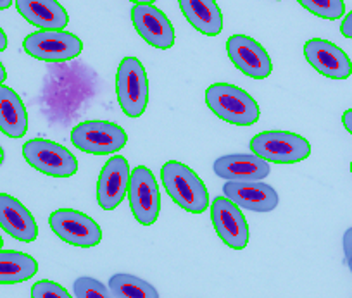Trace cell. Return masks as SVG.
Here are the masks:
<instances>
[{"label": "cell", "mask_w": 352, "mask_h": 298, "mask_svg": "<svg viewBox=\"0 0 352 298\" xmlns=\"http://www.w3.org/2000/svg\"><path fill=\"white\" fill-rule=\"evenodd\" d=\"M4 247V240H2V236H0V249Z\"/></svg>", "instance_id": "obj_34"}, {"label": "cell", "mask_w": 352, "mask_h": 298, "mask_svg": "<svg viewBox=\"0 0 352 298\" xmlns=\"http://www.w3.org/2000/svg\"><path fill=\"white\" fill-rule=\"evenodd\" d=\"M306 11L321 19L335 21L345 14L344 0H297Z\"/></svg>", "instance_id": "obj_23"}, {"label": "cell", "mask_w": 352, "mask_h": 298, "mask_svg": "<svg viewBox=\"0 0 352 298\" xmlns=\"http://www.w3.org/2000/svg\"><path fill=\"white\" fill-rule=\"evenodd\" d=\"M12 0H0V11H6V9L11 8Z\"/></svg>", "instance_id": "obj_31"}, {"label": "cell", "mask_w": 352, "mask_h": 298, "mask_svg": "<svg viewBox=\"0 0 352 298\" xmlns=\"http://www.w3.org/2000/svg\"><path fill=\"white\" fill-rule=\"evenodd\" d=\"M0 228L25 243L35 242L38 236V226L32 212L8 193H0Z\"/></svg>", "instance_id": "obj_17"}, {"label": "cell", "mask_w": 352, "mask_h": 298, "mask_svg": "<svg viewBox=\"0 0 352 298\" xmlns=\"http://www.w3.org/2000/svg\"><path fill=\"white\" fill-rule=\"evenodd\" d=\"M16 9L36 28L64 30L69 23V14L57 0H16Z\"/></svg>", "instance_id": "obj_18"}, {"label": "cell", "mask_w": 352, "mask_h": 298, "mask_svg": "<svg viewBox=\"0 0 352 298\" xmlns=\"http://www.w3.org/2000/svg\"><path fill=\"white\" fill-rule=\"evenodd\" d=\"M344 253L347 266L352 273V228H349L344 235Z\"/></svg>", "instance_id": "obj_26"}, {"label": "cell", "mask_w": 352, "mask_h": 298, "mask_svg": "<svg viewBox=\"0 0 352 298\" xmlns=\"http://www.w3.org/2000/svg\"><path fill=\"white\" fill-rule=\"evenodd\" d=\"M6 80H8V71H6L4 64L0 62V84L6 83Z\"/></svg>", "instance_id": "obj_30"}, {"label": "cell", "mask_w": 352, "mask_h": 298, "mask_svg": "<svg viewBox=\"0 0 352 298\" xmlns=\"http://www.w3.org/2000/svg\"><path fill=\"white\" fill-rule=\"evenodd\" d=\"M216 176L228 181H261L268 178L272 165L256 154H232L216 159Z\"/></svg>", "instance_id": "obj_16"}, {"label": "cell", "mask_w": 352, "mask_h": 298, "mask_svg": "<svg viewBox=\"0 0 352 298\" xmlns=\"http://www.w3.org/2000/svg\"><path fill=\"white\" fill-rule=\"evenodd\" d=\"M131 21L138 35L155 49H171L175 45V28L168 16L152 4H135L131 9Z\"/></svg>", "instance_id": "obj_12"}, {"label": "cell", "mask_w": 352, "mask_h": 298, "mask_svg": "<svg viewBox=\"0 0 352 298\" xmlns=\"http://www.w3.org/2000/svg\"><path fill=\"white\" fill-rule=\"evenodd\" d=\"M340 33L345 36V38L352 40V11L349 14H345L344 21H342L340 26Z\"/></svg>", "instance_id": "obj_27"}, {"label": "cell", "mask_w": 352, "mask_h": 298, "mask_svg": "<svg viewBox=\"0 0 352 298\" xmlns=\"http://www.w3.org/2000/svg\"><path fill=\"white\" fill-rule=\"evenodd\" d=\"M223 193L240 209L252 212H272L280 202L276 190L263 181H226Z\"/></svg>", "instance_id": "obj_15"}, {"label": "cell", "mask_w": 352, "mask_h": 298, "mask_svg": "<svg viewBox=\"0 0 352 298\" xmlns=\"http://www.w3.org/2000/svg\"><path fill=\"white\" fill-rule=\"evenodd\" d=\"M38 273V262L32 255L16 250H0V284H18Z\"/></svg>", "instance_id": "obj_21"}, {"label": "cell", "mask_w": 352, "mask_h": 298, "mask_svg": "<svg viewBox=\"0 0 352 298\" xmlns=\"http://www.w3.org/2000/svg\"><path fill=\"white\" fill-rule=\"evenodd\" d=\"M8 49V35L2 28H0V52H4Z\"/></svg>", "instance_id": "obj_29"}, {"label": "cell", "mask_w": 352, "mask_h": 298, "mask_svg": "<svg viewBox=\"0 0 352 298\" xmlns=\"http://www.w3.org/2000/svg\"><path fill=\"white\" fill-rule=\"evenodd\" d=\"M0 131L9 138H21L28 131V113L21 97L8 84H0Z\"/></svg>", "instance_id": "obj_19"}, {"label": "cell", "mask_w": 352, "mask_h": 298, "mask_svg": "<svg viewBox=\"0 0 352 298\" xmlns=\"http://www.w3.org/2000/svg\"><path fill=\"white\" fill-rule=\"evenodd\" d=\"M342 123H344L345 130L352 135V109L345 111L344 116H342Z\"/></svg>", "instance_id": "obj_28"}, {"label": "cell", "mask_w": 352, "mask_h": 298, "mask_svg": "<svg viewBox=\"0 0 352 298\" xmlns=\"http://www.w3.org/2000/svg\"><path fill=\"white\" fill-rule=\"evenodd\" d=\"M116 95L128 117H140L148 104V80L137 57H124L116 73Z\"/></svg>", "instance_id": "obj_4"}, {"label": "cell", "mask_w": 352, "mask_h": 298, "mask_svg": "<svg viewBox=\"0 0 352 298\" xmlns=\"http://www.w3.org/2000/svg\"><path fill=\"white\" fill-rule=\"evenodd\" d=\"M130 174V164L123 155H114L107 161L97 181V202L104 211H114L120 207L128 195Z\"/></svg>", "instance_id": "obj_13"}, {"label": "cell", "mask_w": 352, "mask_h": 298, "mask_svg": "<svg viewBox=\"0 0 352 298\" xmlns=\"http://www.w3.org/2000/svg\"><path fill=\"white\" fill-rule=\"evenodd\" d=\"M250 150L273 164H297L311 155V144L292 131H263L250 140Z\"/></svg>", "instance_id": "obj_3"}, {"label": "cell", "mask_w": 352, "mask_h": 298, "mask_svg": "<svg viewBox=\"0 0 352 298\" xmlns=\"http://www.w3.org/2000/svg\"><path fill=\"white\" fill-rule=\"evenodd\" d=\"M162 185L178 207L190 214H202L209 207V193L204 181L188 165L168 161L161 169Z\"/></svg>", "instance_id": "obj_1"}, {"label": "cell", "mask_w": 352, "mask_h": 298, "mask_svg": "<svg viewBox=\"0 0 352 298\" xmlns=\"http://www.w3.org/2000/svg\"><path fill=\"white\" fill-rule=\"evenodd\" d=\"M33 298H69V293L64 290L60 284L54 283V281L42 279L38 283L33 284L32 288Z\"/></svg>", "instance_id": "obj_25"}, {"label": "cell", "mask_w": 352, "mask_h": 298, "mask_svg": "<svg viewBox=\"0 0 352 298\" xmlns=\"http://www.w3.org/2000/svg\"><path fill=\"white\" fill-rule=\"evenodd\" d=\"M351 172H352V162H351Z\"/></svg>", "instance_id": "obj_35"}, {"label": "cell", "mask_w": 352, "mask_h": 298, "mask_svg": "<svg viewBox=\"0 0 352 298\" xmlns=\"http://www.w3.org/2000/svg\"><path fill=\"white\" fill-rule=\"evenodd\" d=\"M206 104L214 116L235 126H252L261 116L256 100L245 90L230 83H214L208 87Z\"/></svg>", "instance_id": "obj_2"}, {"label": "cell", "mask_w": 352, "mask_h": 298, "mask_svg": "<svg viewBox=\"0 0 352 298\" xmlns=\"http://www.w3.org/2000/svg\"><path fill=\"white\" fill-rule=\"evenodd\" d=\"M211 221L216 233L226 247L243 250L249 245V226L235 202L218 196L211 205Z\"/></svg>", "instance_id": "obj_10"}, {"label": "cell", "mask_w": 352, "mask_h": 298, "mask_svg": "<svg viewBox=\"0 0 352 298\" xmlns=\"http://www.w3.org/2000/svg\"><path fill=\"white\" fill-rule=\"evenodd\" d=\"M23 47L33 59L45 62H66L80 56L83 42L76 35L64 30H38L26 36Z\"/></svg>", "instance_id": "obj_6"}, {"label": "cell", "mask_w": 352, "mask_h": 298, "mask_svg": "<svg viewBox=\"0 0 352 298\" xmlns=\"http://www.w3.org/2000/svg\"><path fill=\"white\" fill-rule=\"evenodd\" d=\"M306 60L330 80H347L352 74V62L347 54L335 43L323 38H311L304 45Z\"/></svg>", "instance_id": "obj_14"}, {"label": "cell", "mask_w": 352, "mask_h": 298, "mask_svg": "<svg viewBox=\"0 0 352 298\" xmlns=\"http://www.w3.org/2000/svg\"><path fill=\"white\" fill-rule=\"evenodd\" d=\"M71 141L81 152L107 155L120 152L126 145L128 135L123 128L109 121H85L73 128Z\"/></svg>", "instance_id": "obj_7"}, {"label": "cell", "mask_w": 352, "mask_h": 298, "mask_svg": "<svg viewBox=\"0 0 352 298\" xmlns=\"http://www.w3.org/2000/svg\"><path fill=\"white\" fill-rule=\"evenodd\" d=\"M109 291L113 297L124 298H157L159 293L151 283L131 274H114L109 279Z\"/></svg>", "instance_id": "obj_22"}, {"label": "cell", "mask_w": 352, "mask_h": 298, "mask_svg": "<svg viewBox=\"0 0 352 298\" xmlns=\"http://www.w3.org/2000/svg\"><path fill=\"white\" fill-rule=\"evenodd\" d=\"M2 162H4V150L0 147V165H2Z\"/></svg>", "instance_id": "obj_33"}, {"label": "cell", "mask_w": 352, "mask_h": 298, "mask_svg": "<svg viewBox=\"0 0 352 298\" xmlns=\"http://www.w3.org/2000/svg\"><path fill=\"white\" fill-rule=\"evenodd\" d=\"M52 231L67 245L92 249L102 242V229L90 216L74 209H57L50 214Z\"/></svg>", "instance_id": "obj_8"}, {"label": "cell", "mask_w": 352, "mask_h": 298, "mask_svg": "<svg viewBox=\"0 0 352 298\" xmlns=\"http://www.w3.org/2000/svg\"><path fill=\"white\" fill-rule=\"evenodd\" d=\"M73 295L76 298H107L111 295V291L99 279L83 276L74 281Z\"/></svg>", "instance_id": "obj_24"}, {"label": "cell", "mask_w": 352, "mask_h": 298, "mask_svg": "<svg viewBox=\"0 0 352 298\" xmlns=\"http://www.w3.org/2000/svg\"><path fill=\"white\" fill-rule=\"evenodd\" d=\"M128 198L135 219L144 226H152L161 212V193L154 174L145 165L131 171L128 185Z\"/></svg>", "instance_id": "obj_9"}, {"label": "cell", "mask_w": 352, "mask_h": 298, "mask_svg": "<svg viewBox=\"0 0 352 298\" xmlns=\"http://www.w3.org/2000/svg\"><path fill=\"white\" fill-rule=\"evenodd\" d=\"M23 157L38 172L52 178H71L78 172V161L66 147L45 138H33L23 145Z\"/></svg>", "instance_id": "obj_5"}, {"label": "cell", "mask_w": 352, "mask_h": 298, "mask_svg": "<svg viewBox=\"0 0 352 298\" xmlns=\"http://www.w3.org/2000/svg\"><path fill=\"white\" fill-rule=\"evenodd\" d=\"M226 52L236 69L252 80H266L272 74V57L250 36L232 35L226 42Z\"/></svg>", "instance_id": "obj_11"}, {"label": "cell", "mask_w": 352, "mask_h": 298, "mask_svg": "<svg viewBox=\"0 0 352 298\" xmlns=\"http://www.w3.org/2000/svg\"><path fill=\"white\" fill-rule=\"evenodd\" d=\"M185 19L206 36L223 32V14L214 0H178Z\"/></svg>", "instance_id": "obj_20"}, {"label": "cell", "mask_w": 352, "mask_h": 298, "mask_svg": "<svg viewBox=\"0 0 352 298\" xmlns=\"http://www.w3.org/2000/svg\"><path fill=\"white\" fill-rule=\"evenodd\" d=\"M133 4H154L155 0H130Z\"/></svg>", "instance_id": "obj_32"}]
</instances>
